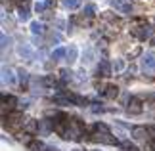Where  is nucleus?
I'll list each match as a JSON object with an SVG mask.
<instances>
[{"label":"nucleus","mask_w":155,"mask_h":151,"mask_svg":"<svg viewBox=\"0 0 155 151\" xmlns=\"http://www.w3.org/2000/svg\"><path fill=\"white\" fill-rule=\"evenodd\" d=\"M142 71L146 75H155V52H146L142 56Z\"/></svg>","instance_id":"nucleus-1"},{"label":"nucleus","mask_w":155,"mask_h":151,"mask_svg":"<svg viewBox=\"0 0 155 151\" xmlns=\"http://www.w3.org/2000/svg\"><path fill=\"white\" fill-rule=\"evenodd\" d=\"M111 8H115L117 11H121V14H130L132 11V6H130L127 0H109Z\"/></svg>","instance_id":"nucleus-2"},{"label":"nucleus","mask_w":155,"mask_h":151,"mask_svg":"<svg viewBox=\"0 0 155 151\" xmlns=\"http://www.w3.org/2000/svg\"><path fill=\"white\" fill-rule=\"evenodd\" d=\"M92 140L94 142H100V143H109V146H117V138H111V134H109V132H107V134H100V132H98V134H94L92 136Z\"/></svg>","instance_id":"nucleus-3"},{"label":"nucleus","mask_w":155,"mask_h":151,"mask_svg":"<svg viewBox=\"0 0 155 151\" xmlns=\"http://www.w3.org/2000/svg\"><path fill=\"white\" fill-rule=\"evenodd\" d=\"M17 54H19L23 59H29V61H33V59H35V52L31 50V46H29V44H19V46H17Z\"/></svg>","instance_id":"nucleus-4"},{"label":"nucleus","mask_w":155,"mask_h":151,"mask_svg":"<svg viewBox=\"0 0 155 151\" xmlns=\"http://www.w3.org/2000/svg\"><path fill=\"white\" fill-rule=\"evenodd\" d=\"M132 34L142 38V40H146V38H150L153 34V29L151 27H138V29H132Z\"/></svg>","instance_id":"nucleus-5"},{"label":"nucleus","mask_w":155,"mask_h":151,"mask_svg":"<svg viewBox=\"0 0 155 151\" xmlns=\"http://www.w3.org/2000/svg\"><path fill=\"white\" fill-rule=\"evenodd\" d=\"M98 75L100 77H109L111 75V63L107 61V59H102L98 65Z\"/></svg>","instance_id":"nucleus-6"},{"label":"nucleus","mask_w":155,"mask_h":151,"mask_svg":"<svg viewBox=\"0 0 155 151\" xmlns=\"http://www.w3.org/2000/svg\"><path fill=\"white\" fill-rule=\"evenodd\" d=\"M128 113H132V115L142 113V103H140V100L130 98V101H128Z\"/></svg>","instance_id":"nucleus-7"},{"label":"nucleus","mask_w":155,"mask_h":151,"mask_svg":"<svg viewBox=\"0 0 155 151\" xmlns=\"http://www.w3.org/2000/svg\"><path fill=\"white\" fill-rule=\"evenodd\" d=\"M132 136L136 138V140H146L147 128H144V126H134V128H132Z\"/></svg>","instance_id":"nucleus-8"},{"label":"nucleus","mask_w":155,"mask_h":151,"mask_svg":"<svg viewBox=\"0 0 155 151\" xmlns=\"http://www.w3.org/2000/svg\"><path fill=\"white\" fill-rule=\"evenodd\" d=\"M77 56H79V50H77V46H69L67 48V61L69 63H73V61H77Z\"/></svg>","instance_id":"nucleus-9"},{"label":"nucleus","mask_w":155,"mask_h":151,"mask_svg":"<svg viewBox=\"0 0 155 151\" xmlns=\"http://www.w3.org/2000/svg\"><path fill=\"white\" fill-rule=\"evenodd\" d=\"M31 31H33V34H42L44 33V25L40 21H31Z\"/></svg>","instance_id":"nucleus-10"},{"label":"nucleus","mask_w":155,"mask_h":151,"mask_svg":"<svg viewBox=\"0 0 155 151\" xmlns=\"http://www.w3.org/2000/svg\"><path fill=\"white\" fill-rule=\"evenodd\" d=\"M61 4H63L67 10H77V8L81 6V0H61Z\"/></svg>","instance_id":"nucleus-11"},{"label":"nucleus","mask_w":155,"mask_h":151,"mask_svg":"<svg viewBox=\"0 0 155 151\" xmlns=\"http://www.w3.org/2000/svg\"><path fill=\"white\" fill-rule=\"evenodd\" d=\"M2 80L8 82V84H14L15 82V78H14V75H12L10 69H2Z\"/></svg>","instance_id":"nucleus-12"},{"label":"nucleus","mask_w":155,"mask_h":151,"mask_svg":"<svg viewBox=\"0 0 155 151\" xmlns=\"http://www.w3.org/2000/svg\"><path fill=\"white\" fill-rule=\"evenodd\" d=\"M105 96H107V98H117V96H119V88L115 86V84H109V86L105 88Z\"/></svg>","instance_id":"nucleus-13"},{"label":"nucleus","mask_w":155,"mask_h":151,"mask_svg":"<svg viewBox=\"0 0 155 151\" xmlns=\"http://www.w3.org/2000/svg\"><path fill=\"white\" fill-rule=\"evenodd\" d=\"M63 56H67V50H65V48H56V50L52 52V57L54 59H61Z\"/></svg>","instance_id":"nucleus-14"},{"label":"nucleus","mask_w":155,"mask_h":151,"mask_svg":"<svg viewBox=\"0 0 155 151\" xmlns=\"http://www.w3.org/2000/svg\"><path fill=\"white\" fill-rule=\"evenodd\" d=\"M59 75H61V80H63V82H67V80H71V78H73V73H71L69 69H61V71H59Z\"/></svg>","instance_id":"nucleus-15"},{"label":"nucleus","mask_w":155,"mask_h":151,"mask_svg":"<svg viewBox=\"0 0 155 151\" xmlns=\"http://www.w3.org/2000/svg\"><path fill=\"white\" fill-rule=\"evenodd\" d=\"M29 10H23V8H19V11H17V17H19V21H29Z\"/></svg>","instance_id":"nucleus-16"},{"label":"nucleus","mask_w":155,"mask_h":151,"mask_svg":"<svg viewBox=\"0 0 155 151\" xmlns=\"http://www.w3.org/2000/svg\"><path fill=\"white\" fill-rule=\"evenodd\" d=\"M82 61H84L86 65H90L94 61V50H86L84 52V59H82Z\"/></svg>","instance_id":"nucleus-17"},{"label":"nucleus","mask_w":155,"mask_h":151,"mask_svg":"<svg viewBox=\"0 0 155 151\" xmlns=\"http://www.w3.org/2000/svg\"><path fill=\"white\" fill-rule=\"evenodd\" d=\"M94 130H96V132H102V134H107V132H109V128H107L104 123H96V124H94Z\"/></svg>","instance_id":"nucleus-18"},{"label":"nucleus","mask_w":155,"mask_h":151,"mask_svg":"<svg viewBox=\"0 0 155 151\" xmlns=\"http://www.w3.org/2000/svg\"><path fill=\"white\" fill-rule=\"evenodd\" d=\"M94 11H96V6H94V4H88L86 8H84V11H82V14H84L86 17H92V15H94Z\"/></svg>","instance_id":"nucleus-19"},{"label":"nucleus","mask_w":155,"mask_h":151,"mask_svg":"<svg viewBox=\"0 0 155 151\" xmlns=\"http://www.w3.org/2000/svg\"><path fill=\"white\" fill-rule=\"evenodd\" d=\"M17 73H19V82H21V84H25V82L29 80V73H27V71L19 69V71H17Z\"/></svg>","instance_id":"nucleus-20"},{"label":"nucleus","mask_w":155,"mask_h":151,"mask_svg":"<svg viewBox=\"0 0 155 151\" xmlns=\"http://www.w3.org/2000/svg\"><path fill=\"white\" fill-rule=\"evenodd\" d=\"M15 4L19 6L23 10H29V6H31V0H15Z\"/></svg>","instance_id":"nucleus-21"},{"label":"nucleus","mask_w":155,"mask_h":151,"mask_svg":"<svg viewBox=\"0 0 155 151\" xmlns=\"http://www.w3.org/2000/svg\"><path fill=\"white\" fill-rule=\"evenodd\" d=\"M42 147H44V146H42L40 142H31V143H29V149H33V151H40Z\"/></svg>","instance_id":"nucleus-22"},{"label":"nucleus","mask_w":155,"mask_h":151,"mask_svg":"<svg viewBox=\"0 0 155 151\" xmlns=\"http://www.w3.org/2000/svg\"><path fill=\"white\" fill-rule=\"evenodd\" d=\"M121 146H123L124 149H127V151H138V147H136L134 143H130V142H123Z\"/></svg>","instance_id":"nucleus-23"},{"label":"nucleus","mask_w":155,"mask_h":151,"mask_svg":"<svg viewBox=\"0 0 155 151\" xmlns=\"http://www.w3.org/2000/svg\"><path fill=\"white\" fill-rule=\"evenodd\" d=\"M2 101H4V103H10V105H15V103H17V100L14 98V96H8V98L4 96V98H2Z\"/></svg>","instance_id":"nucleus-24"},{"label":"nucleus","mask_w":155,"mask_h":151,"mask_svg":"<svg viewBox=\"0 0 155 151\" xmlns=\"http://www.w3.org/2000/svg\"><path fill=\"white\" fill-rule=\"evenodd\" d=\"M113 69H115V71H123L124 69V61H123V59H117L115 65H113Z\"/></svg>","instance_id":"nucleus-25"},{"label":"nucleus","mask_w":155,"mask_h":151,"mask_svg":"<svg viewBox=\"0 0 155 151\" xmlns=\"http://www.w3.org/2000/svg\"><path fill=\"white\" fill-rule=\"evenodd\" d=\"M44 8H46V4H42V2H37V4H35V11H37V14H42Z\"/></svg>","instance_id":"nucleus-26"},{"label":"nucleus","mask_w":155,"mask_h":151,"mask_svg":"<svg viewBox=\"0 0 155 151\" xmlns=\"http://www.w3.org/2000/svg\"><path fill=\"white\" fill-rule=\"evenodd\" d=\"M50 40L52 42H61V37H59L58 33H50Z\"/></svg>","instance_id":"nucleus-27"},{"label":"nucleus","mask_w":155,"mask_h":151,"mask_svg":"<svg viewBox=\"0 0 155 151\" xmlns=\"http://www.w3.org/2000/svg\"><path fill=\"white\" fill-rule=\"evenodd\" d=\"M10 42H12V38H10V37H6V34H2V48L10 46Z\"/></svg>","instance_id":"nucleus-28"},{"label":"nucleus","mask_w":155,"mask_h":151,"mask_svg":"<svg viewBox=\"0 0 155 151\" xmlns=\"http://www.w3.org/2000/svg\"><path fill=\"white\" fill-rule=\"evenodd\" d=\"M92 111H94V113H102V111H104V107H102V105H98V103H92Z\"/></svg>","instance_id":"nucleus-29"},{"label":"nucleus","mask_w":155,"mask_h":151,"mask_svg":"<svg viewBox=\"0 0 155 151\" xmlns=\"http://www.w3.org/2000/svg\"><path fill=\"white\" fill-rule=\"evenodd\" d=\"M46 8H54V6H56V0H46Z\"/></svg>","instance_id":"nucleus-30"},{"label":"nucleus","mask_w":155,"mask_h":151,"mask_svg":"<svg viewBox=\"0 0 155 151\" xmlns=\"http://www.w3.org/2000/svg\"><path fill=\"white\" fill-rule=\"evenodd\" d=\"M44 151H56V147H44Z\"/></svg>","instance_id":"nucleus-31"},{"label":"nucleus","mask_w":155,"mask_h":151,"mask_svg":"<svg viewBox=\"0 0 155 151\" xmlns=\"http://www.w3.org/2000/svg\"><path fill=\"white\" fill-rule=\"evenodd\" d=\"M153 44H155V38H153Z\"/></svg>","instance_id":"nucleus-32"}]
</instances>
